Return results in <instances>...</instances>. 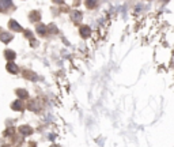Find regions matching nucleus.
<instances>
[{
	"instance_id": "nucleus-1",
	"label": "nucleus",
	"mask_w": 174,
	"mask_h": 147,
	"mask_svg": "<svg viewBox=\"0 0 174 147\" xmlns=\"http://www.w3.org/2000/svg\"><path fill=\"white\" fill-rule=\"evenodd\" d=\"M12 40V36L10 33L4 32V30H0V41H3L4 44H8Z\"/></svg>"
},
{
	"instance_id": "nucleus-2",
	"label": "nucleus",
	"mask_w": 174,
	"mask_h": 147,
	"mask_svg": "<svg viewBox=\"0 0 174 147\" xmlns=\"http://www.w3.org/2000/svg\"><path fill=\"white\" fill-rule=\"evenodd\" d=\"M12 6V0H0V11L4 12L7 11Z\"/></svg>"
},
{
	"instance_id": "nucleus-3",
	"label": "nucleus",
	"mask_w": 174,
	"mask_h": 147,
	"mask_svg": "<svg viewBox=\"0 0 174 147\" xmlns=\"http://www.w3.org/2000/svg\"><path fill=\"white\" fill-rule=\"evenodd\" d=\"M8 26H10V29L11 30H14V32H22V26H19V23H18L17 21H14V19H11L10 22H8Z\"/></svg>"
},
{
	"instance_id": "nucleus-4",
	"label": "nucleus",
	"mask_w": 174,
	"mask_h": 147,
	"mask_svg": "<svg viewBox=\"0 0 174 147\" xmlns=\"http://www.w3.org/2000/svg\"><path fill=\"white\" fill-rule=\"evenodd\" d=\"M19 132L22 133V135H25V136L31 135V133H33V128L29 127V126H22L19 128Z\"/></svg>"
},
{
	"instance_id": "nucleus-5",
	"label": "nucleus",
	"mask_w": 174,
	"mask_h": 147,
	"mask_svg": "<svg viewBox=\"0 0 174 147\" xmlns=\"http://www.w3.org/2000/svg\"><path fill=\"white\" fill-rule=\"evenodd\" d=\"M79 33H80V36L83 37V38H87V37L91 34V29L88 26H82L80 30H79Z\"/></svg>"
},
{
	"instance_id": "nucleus-6",
	"label": "nucleus",
	"mask_w": 174,
	"mask_h": 147,
	"mask_svg": "<svg viewBox=\"0 0 174 147\" xmlns=\"http://www.w3.org/2000/svg\"><path fill=\"white\" fill-rule=\"evenodd\" d=\"M7 71H8V72H11V74H18V72H19L18 67L14 63H11V61L7 64Z\"/></svg>"
},
{
	"instance_id": "nucleus-7",
	"label": "nucleus",
	"mask_w": 174,
	"mask_h": 147,
	"mask_svg": "<svg viewBox=\"0 0 174 147\" xmlns=\"http://www.w3.org/2000/svg\"><path fill=\"white\" fill-rule=\"evenodd\" d=\"M4 56H6V59H7V60H14L15 57H17V55H15V52L14 51H10V49H7V51L4 52Z\"/></svg>"
},
{
	"instance_id": "nucleus-8",
	"label": "nucleus",
	"mask_w": 174,
	"mask_h": 147,
	"mask_svg": "<svg viewBox=\"0 0 174 147\" xmlns=\"http://www.w3.org/2000/svg\"><path fill=\"white\" fill-rule=\"evenodd\" d=\"M37 33H38L40 36H46V34H48V30H46V27L44 26V25H37Z\"/></svg>"
},
{
	"instance_id": "nucleus-9",
	"label": "nucleus",
	"mask_w": 174,
	"mask_h": 147,
	"mask_svg": "<svg viewBox=\"0 0 174 147\" xmlns=\"http://www.w3.org/2000/svg\"><path fill=\"white\" fill-rule=\"evenodd\" d=\"M11 108L14 109V110H22V109H23V102L22 101H15L14 104L11 105Z\"/></svg>"
},
{
	"instance_id": "nucleus-10",
	"label": "nucleus",
	"mask_w": 174,
	"mask_h": 147,
	"mask_svg": "<svg viewBox=\"0 0 174 147\" xmlns=\"http://www.w3.org/2000/svg\"><path fill=\"white\" fill-rule=\"evenodd\" d=\"M98 6V0H86V7L87 8H95Z\"/></svg>"
},
{
	"instance_id": "nucleus-11",
	"label": "nucleus",
	"mask_w": 174,
	"mask_h": 147,
	"mask_svg": "<svg viewBox=\"0 0 174 147\" xmlns=\"http://www.w3.org/2000/svg\"><path fill=\"white\" fill-rule=\"evenodd\" d=\"M72 19H74V22H82V12H79V11H75V12H72Z\"/></svg>"
},
{
	"instance_id": "nucleus-12",
	"label": "nucleus",
	"mask_w": 174,
	"mask_h": 147,
	"mask_svg": "<svg viewBox=\"0 0 174 147\" xmlns=\"http://www.w3.org/2000/svg\"><path fill=\"white\" fill-rule=\"evenodd\" d=\"M17 94H18V97H21V98H27V97H29V93H27L26 90H23V89H18Z\"/></svg>"
},
{
	"instance_id": "nucleus-13",
	"label": "nucleus",
	"mask_w": 174,
	"mask_h": 147,
	"mask_svg": "<svg viewBox=\"0 0 174 147\" xmlns=\"http://www.w3.org/2000/svg\"><path fill=\"white\" fill-rule=\"evenodd\" d=\"M40 18H41V15H40L38 11H33V12L30 14V21L37 22V21H40Z\"/></svg>"
},
{
	"instance_id": "nucleus-14",
	"label": "nucleus",
	"mask_w": 174,
	"mask_h": 147,
	"mask_svg": "<svg viewBox=\"0 0 174 147\" xmlns=\"http://www.w3.org/2000/svg\"><path fill=\"white\" fill-rule=\"evenodd\" d=\"M23 75H25V76H26V78H30V80H36V75H34V74H31L30 71H26V72H25Z\"/></svg>"
},
{
	"instance_id": "nucleus-15",
	"label": "nucleus",
	"mask_w": 174,
	"mask_h": 147,
	"mask_svg": "<svg viewBox=\"0 0 174 147\" xmlns=\"http://www.w3.org/2000/svg\"><path fill=\"white\" fill-rule=\"evenodd\" d=\"M55 3H57V4H61L63 0H55Z\"/></svg>"
}]
</instances>
